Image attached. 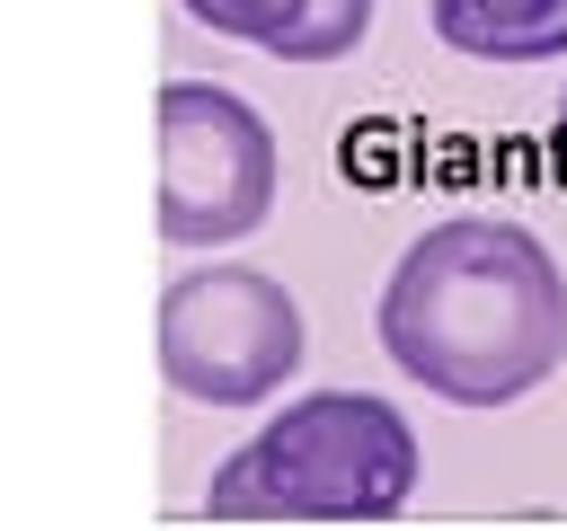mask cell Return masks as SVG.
<instances>
[{
  "label": "cell",
  "instance_id": "obj_1",
  "mask_svg": "<svg viewBox=\"0 0 567 531\" xmlns=\"http://www.w3.org/2000/svg\"><path fill=\"white\" fill-rule=\"evenodd\" d=\"M381 354L452 407H514L567 363V274L523 221H434L381 283Z\"/></svg>",
  "mask_w": 567,
  "mask_h": 531
},
{
  "label": "cell",
  "instance_id": "obj_6",
  "mask_svg": "<svg viewBox=\"0 0 567 531\" xmlns=\"http://www.w3.org/2000/svg\"><path fill=\"white\" fill-rule=\"evenodd\" d=\"M310 9H319V0H186L195 27H213V35H230V44H257V53H275V62H284V44L301 35Z\"/></svg>",
  "mask_w": 567,
  "mask_h": 531
},
{
  "label": "cell",
  "instance_id": "obj_2",
  "mask_svg": "<svg viewBox=\"0 0 567 531\" xmlns=\"http://www.w3.org/2000/svg\"><path fill=\"white\" fill-rule=\"evenodd\" d=\"M416 496V425L372 389H310L204 487L213 522H390Z\"/></svg>",
  "mask_w": 567,
  "mask_h": 531
},
{
  "label": "cell",
  "instance_id": "obj_7",
  "mask_svg": "<svg viewBox=\"0 0 567 531\" xmlns=\"http://www.w3.org/2000/svg\"><path fill=\"white\" fill-rule=\"evenodd\" d=\"M558 150H567V97H558Z\"/></svg>",
  "mask_w": 567,
  "mask_h": 531
},
{
  "label": "cell",
  "instance_id": "obj_5",
  "mask_svg": "<svg viewBox=\"0 0 567 531\" xmlns=\"http://www.w3.org/2000/svg\"><path fill=\"white\" fill-rule=\"evenodd\" d=\"M434 35L470 62L523 71V62H567V0H425Z\"/></svg>",
  "mask_w": 567,
  "mask_h": 531
},
{
  "label": "cell",
  "instance_id": "obj_3",
  "mask_svg": "<svg viewBox=\"0 0 567 531\" xmlns=\"http://www.w3.org/2000/svg\"><path fill=\"white\" fill-rule=\"evenodd\" d=\"M284 195V159L266 115L239 88L168 80L159 88V239L168 248H230L266 230Z\"/></svg>",
  "mask_w": 567,
  "mask_h": 531
},
{
  "label": "cell",
  "instance_id": "obj_4",
  "mask_svg": "<svg viewBox=\"0 0 567 531\" xmlns=\"http://www.w3.org/2000/svg\"><path fill=\"white\" fill-rule=\"evenodd\" d=\"M159 372L195 407H257L301 372V301L257 266H195L159 292Z\"/></svg>",
  "mask_w": 567,
  "mask_h": 531
}]
</instances>
